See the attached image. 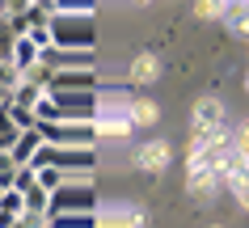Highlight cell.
<instances>
[{
  "instance_id": "7c38bea8",
  "label": "cell",
  "mask_w": 249,
  "mask_h": 228,
  "mask_svg": "<svg viewBox=\"0 0 249 228\" xmlns=\"http://www.w3.org/2000/svg\"><path fill=\"white\" fill-rule=\"evenodd\" d=\"M160 76V55L157 51H140L131 59V68H127V81L131 85H152Z\"/></svg>"
},
{
  "instance_id": "484cf974",
  "label": "cell",
  "mask_w": 249,
  "mask_h": 228,
  "mask_svg": "<svg viewBox=\"0 0 249 228\" xmlns=\"http://www.w3.org/2000/svg\"><path fill=\"white\" fill-rule=\"evenodd\" d=\"M228 190H232V199H236V203H241V207L249 211V182H232Z\"/></svg>"
},
{
  "instance_id": "5b68a950",
  "label": "cell",
  "mask_w": 249,
  "mask_h": 228,
  "mask_svg": "<svg viewBox=\"0 0 249 228\" xmlns=\"http://www.w3.org/2000/svg\"><path fill=\"white\" fill-rule=\"evenodd\" d=\"M51 38L64 51H93V17H51Z\"/></svg>"
},
{
  "instance_id": "5bb4252c",
  "label": "cell",
  "mask_w": 249,
  "mask_h": 228,
  "mask_svg": "<svg viewBox=\"0 0 249 228\" xmlns=\"http://www.w3.org/2000/svg\"><path fill=\"white\" fill-rule=\"evenodd\" d=\"M38 47H34V42L26 38V34H21V38H13V51H9V64L17 68V72H21V76H26L30 68H38Z\"/></svg>"
},
{
  "instance_id": "d4e9b609",
  "label": "cell",
  "mask_w": 249,
  "mask_h": 228,
  "mask_svg": "<svg viewBox=\"0 0 249 228\" xmlns=\"http://www.w3.org/2000/svg\"><path fill=\"white\" fill-rule=\"evenodd\" d=\"M232 148H236V157H245V161H249V119L232 131Z\"/></svg>"
},
{
  "instance_id": "603a6c76",
  "label": "cell",
  "mask_w": 249,
  "mask_h": 228,
  "mask_svg": "<svg viewBox=\"0 0 249 228\" xmlns=\"http://www.w3.org/2000/svg\"><path fill=\"white\" fill-rule=\"evenodd\" d=\"M195 17L198 21H215V17H224V4L220 0H195Z\"/></svg>"
},
{
  "instance_id": "8fae6325",
  "label": "cell",
  "mask_w": 249,
  "mask_h": 228,
  "mask_svg": "<svg viewBox=\"0 0 249 228\" xmlns=\"http://www.w3.org/2000/svg\"><path fill=\"white\" fill-rule=\"evenodd\" d=\"M186 190H190V199L195 203H211L220 194V182L211 169H186Z\"/></svg>"
},
{
  "instance_id": "9c48e42d",
  "label": "cell",
  "mask_w": 249,
  "mask_h": 228,
  "mask_svg": "<svg viewBox=\"0 0 249 228\" xmlns=\"http://www.w3.org/2000/svg\"><path fill=\"white\" fill-rule=\"evenodd\" d=\"M131 161H135V169H144V174H165L169 161H173V152H169L165 140H144V144L131 152Z\"/></svg>"
},
{
  "instance_id": "4316f807",
  "label": "cell",
  "mask_w": 249,
  "mask_h": 228,
  "mask_svg": "<svg viewBox=\"0 0 249 228\" xmlns=\"http://www.w3.org/2000/svg\"><path fill=\"white\" fill-rule=\"evenodd\" d=\"M13 224H17L13 215H4V211H0V228H13Z\"/></svg>"
},
{
  "instance_id": "f546056e",
  "label": "cell",
  "mask_w": 249,
  "mask_h": 228,
  "mask_svg": "<svg viewBox=\"0 0 249 228\" xmlns=\"http://www.w3.org/2000/svg\"><path fill=\"white\" fill-rule=\"evenodd\" d=\"M245 89H249V76H245Z\"/></svg>"
},
{
  "instance_id": "9a60e30c",
  "label": "cell",
  "mask_w": 249,
  "mask_h": 228,
  "mask_svg": "<svg viewBox=\"0 0 249 228\" xmlns=\"http://www.w3.org/2000/svg\"><path fill=\"white\" fill-rule=\"evenodd\" d=\"M127 119H131V127H152V123L160 119V110H157V102H152V97L135 93L131 106H127Z\"/></svg>"
},
{
  "instance_id": "52a82bcc",
  "label": "cell",
  "mask_w": 249,
  "mask_h": 228,
  "mask_svg": "<svg viewBox=\"0 0 249 228\" xmlns=\"http://www.w3.org/2000/svg\"><path fill=\"white\" fill-rule=\"evenodd\" d=\"M93 215H97V228H148L144 207H135V203H106Z\"/></svg>"
},
{
  "instance_id": "2e32d148",
  "label": "cell",
  "mask_w": 249,
  "mask_h": 228,
  "mask_svg": "<svg viewBox=\"0 0 249 228\" xmlns=\"http://www.w3.org/2000/svg\"><path fill=\"white\" fill-rule=\"evenodd\" d=\"M97 0H47V13L51 17H93Z\"/></svg>"
},
{
  "instance_id": "30bf717a",
  "label": "cell",
  "mask_w": 249,
  "mask_h": 228,
  "mask_svg": "<svg viewBox=\"0 0 249 228\" xmlns=\"http://www.w3.org/2000/svg\"><path fill=\"white\" fill-rule=\"evenodd\" d=\"M59 110V119H93L97 114V93H47Z\"/></svg>"
},
{
  "instance_id": "ba28073f",
  "label": "cell",
  "mask_w": 249,
  "mask_h": 228,
  "mask_svg": "<svg viewBox=\"0 0 249 228\" xmlns=\"http://www.w3.org/2000/svg\"><path fill=\"white\" fill-rule=\"evenodd\" d=\"M93 135L97 140H131V119H127V110H97L93 114Z\"/></svg>"
},
{
  "instance_id": "8992f818",
  "label": "cell",
  "mask_w": 249,
  "mask_h": 228,
  "mask_svg": "<svg viewBox=\"0 0 249 228\" xmlns=\"http://www.w3.org/2000/svg\"><path fill=\"white\" fill-rule=\"evenodd\" d=\"M97 72L93 68H72V72H51L47 76V93H97Z\"/></svg>"
},
{
  "instance_id": "6da1fadb",
  "label": "cell",
  "mask_w": 249,
  "mask_h": 228,
  "mask_svg": "<svg viewBox=\"0 0 249 228\" xmlns=\"http://www.w3.org/2000/svg\"><path fill=\"white\" fill-rule=\"evenodd\" d=\"M34 169L93 174V169H97V148H51V144H42V152L34 157Z\"/></svg>"
},
{
  "instance_id": "4dcf8cb0",
  "label": "cell",
  "mask_w": 249,
  "mask_h": 228,
  "mask_svg": "<svg viewBox=\"0 0 249 228\" xmlns=\"http://www.w3.org/2000/svg\"><path fill=\"white\" fill-rule=\"evenodd\" d=\"M211 228H215V224H211Z\"/></svg>"
},
{
  "instance_id": "d6986e66",
  "label": "cell",
  "mask_w": 249,
  "mask_h": 228,
  "mask_svg": "<svg viewBox=\"0 0 249 228\" xmlns=\"http://www.w3.org/2000/svg\"><path fill=\"white\" fill-rule=\"evenodd\" d=\"M4 110H9V123H13L17 131H34V127H38V114H34V110H21V106H13V102H4Z\"/></svg>"
},
{
  "instance_id": "7402d4cb",
  "label": "cell",
  "mask_w": 249,
  "mask_h": 228,
  "mask_svg": "<svg viewBox=\"0 0 249 228\" xmlns=\"http://www.w3.org/2000/svg\"><path fill=\"white\" fill-rule=\"evenodd\" d=\"M38 186V169H34V165H21V169H17V177H13V190H21V194H26V190H34Z\"/></svg>"
},
{
  "instance_id": "1f68e13d",
  "label": "cell",
  "mask_w": 249,
  "mask_h": 228,
  "mask_svg": "<svg viewBox=\"0 0 249 228\" xmlns=\"http://www.w3.org/2000/svg\"><path fill=\"white\" fill-rule=\"evenodd\" d=\"M0 17H4V13H0Z\"/></svg>"
},
{
  "instance_id": "44dd1931",
  "label": "cell",
  "mask_w": 249,
  "mask_h": 228,
  "mask_svg": "<svg viewBox=\"0 0 249 228\" xmlns=\"http://www.w3.org/2000/svg\"><path fill=\"white\" fill-rule=\"evenodd\" d=\"M21 199H26V211H42V215H47V207H51V194H47V190H42V186L26 190Z\"/></svg>"
},
{
  "instance_id": "277c9868",
  "label": "cell",
  "mask_w": 249,
  "mask_h": 228,
  "mask_svg": "<svg viewBox=\"0 0 249 228\" xmlns=\"http://www.w3.org/2000/svg\"><path fill=\"white\" fill-rule=\"evenodd\" d=\"M220 127H228V123H224V102L211 97V93L198 97L195 110H190V148H203Z\"/></svg>"
},
{
  "instance_id": "ac0fdd59",
  "label": "cell",
  "mask_w": 249,
  "mask_h": 228,
  "mask_svg": "<svg viewBox=\"0 0 249 228\" xmlns=\"http://www.w3.org/2000/svg\"><path fill=\"white\" fill-rule=\"evenodd\" d=\"M224 21H228V30H232V34L249 38V0H241V4H228V9H224Z\"/></svg>"
},
{
  "instance_id": "f1b7e54d",
  "label": "cell",
  "mask_w": 249,
  "mask_h": 228,
  "mask_svg": "<svg viewBox=\"0 0 249 228\" xmlns=\"http://www.w3.org/2000/svg\"><path fill=\"white\" fill-rule=\"evenodd\" d=\"M220 4H224V9H228V4H241V0H220Z\"/></svg>"
},
{
  "instance_id": "e0dca14e",
  "label": "cell",
  "mask_w": 249,
  "mask_h": 228,
  "mask_svg": "<svg viewBox=\"0 0 249 228\" xmlns=\"http://www.w3.org/2000/svg\"><path fill=\"white\" fill-rule=\"evenodd\" d=\"M47 228H97L93 211H64V215H47Z\"/></svg>"
},
{
  "instance_id": "3957f363",
  "label": "cell",
  "mask_w": 249,
  "mask_h": 228,
  "mask_svg": "<svg viewBox=\"0 0 249 228\" xmlns=\"http://www.w3.org/2000/svg\"><path fill=\"white\" fill-rule=\"evenodd\" d=\"M64 211H97V190L89 186V174H76L68 186H59L51 194L47 215H64Z\"/></svg>"
},
{
  "instance_id": "83f0119b",
  "label": "cell",
  "mask_w": 249,
  "mask_h": 228,
  "mask_svg": "<svg viewBox=\"0 0 249 228\" xmlns=\"http://www.w3.org/2000/svg\"><path fill=\"white\" fill-rule=\"evenodd\" d=\"M131 4H140V9H144V4H152V0H131Z\"/></svg>"
},
{
  "instance_id": "cb8c5ba5",
  "label": "cell",
  "mask_w": 249,
  "mask_h": 228,
  "mask_svg": "<svg viewBox=\"0 0 249 228\" xmlns=\"http://www.w3.org/2000/svg\"><path fill=\"white\" fill-rule=\"evenodd\" d=\"M13 177H17V161L9 157V152H0V186L9 190V186H13Z\"/></svg>"
},
{
  "instance_id": "4fadbf2b",
  "label": "cell",
  "mask_w": 249,
  "mask_h": 228,
  "mask_svg": "<svg viewBox=\"0 0 249 228\" xmlns=\"http://www.w3.org/2000/svg\"><path fill=\"white\" fill-rule=\"evenodd\" d=\"M38 152H42V131H38V127H34V131H21L13 140V148H9V157L17 161V169H21V165H34Z\"/></svg>"
},
{
  "instance_id": "ffe728a7",
  "label": "cell",
  "mask_w": 249,
  "mask_h": 228,
  "mask_svg": "<svg viewBox=\"0 0 249 228\" xmlns=\"http://www.w3.org/2000/svg\"><path fill=\"white\" fill-rule=\"evenodd\" d=\"M0 211L4 215H13V220H21V215H26V199H21V190H4V194H0Z\"/></svg>"
},
{
  "instance_id": "7a4b0ae2",
  "label": "cell",
  "mask_w": 249,
  "mask_h": 228,
  "mask_svg": "<svg viewBox=\"0 0 249 228\" xmlns=\"http://www.w3.org/2000/svg\"><path fill=\"white\" fill-rule=\"evenodd\" d=\"M42 144L51 148H97V135H93L89 119H59V123H38Z\"/></svg>"
}]
</instances>
